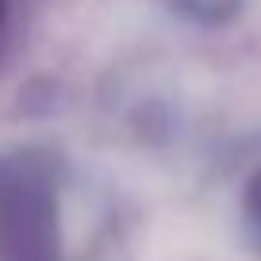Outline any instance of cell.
<instances>
[{
    "label": "cell",
    "mask_w": 261,
    "mask_h": 261,
    "mask_svg": "<svg viewBox=\"0 0 261 261\" xmlns=\"http://www.w3.org/2000/svg\"><path fill=\"white\" fill-rule=\"evenodd\" d=\"M69 192L73 169L58 150L0 146V261H77Z\"/></svg>",
    "instance_id": "obj_1"
},
{
    "label": "cell",
    "mask_w": 261,
    "mask_h": 261,
    "mask_svg": "<svg viewBox=\"0 0 261 261\" xmlns=\"http://www.w3.org/2000/svg\"><path fill=\"white\" fill-rule=\"evenodd\" d=\"M234 215L246 250L261 257V135L246 139L234 162Z\"/></svg>",
    "instance_id": "obj_2"
},
{
    "label": "cell",
    "mask_w": 261,
    "mask_h": 261,
    "mask_svg": "<svg viewBox=\"0 0 261 261\" xmlns=\"http://www.w3.org/2000/svg\"><path fill=\"white\" fill-rule=\"evenodd\" d=\"M169 8H177L180 16L196 19V23H227V19L238 16V8H242L246 0H165Z\"/></svg>",
    "instance_id": "obj_3"
},
{
    "label": "cell",
    "mask_w": 261,
    "mask_h": 261,
    "mask_svg": "<svg viewBox=\"0 0 261 261\" xmlns=\"http://www.w3.org/2000/svg\"><path fill=\"white\" fill-rule=\"evenodd\" d=\"M4 19H8V0H0V35H4Z\"/></svg>",
    "instance_id": "obj_4"
}]
</instances>
